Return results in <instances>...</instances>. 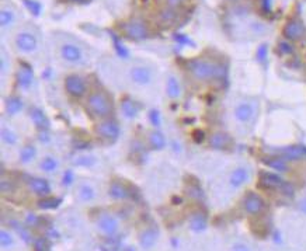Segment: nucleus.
Here are the masks:
<instances>
[{
    "instance_id": "7",
    "label": "nucleus",
    "mask_w": 306,
    "mask_h": 251,
    "mask_svg": "<svg viewBox=\"0 0 306 251\" xmlns=\"http://www.w3.org/2000/svg\"><path fill=\"white\" fill-rule=\"evenodd\" d=\"M123 36L131 41H144L149 36V27L142 18H131L121 25Z\"/></svg>"
},
{
    "instance_id": "8",
    "label": "nucleus",
    "mask_w": 306,
    "mask_h": 251,
    "mask_svg": "<svg viewBox=\"0 0 306 251\" xmlns=\"http://www.w3.org/2000/svg\"><path fill=\"white\" fill-rule=\"evenodd\" d=\"M94 131H96V135L101 141L115 142L120 138L121 126H120L118 121L114 120V118H104V120H100V122H97Z\"/></svg>"
},
{
    "instance_id": "26",
    "label": "nucleus",
    "mask_w": 306,
    "mask_h": 251,
    "mask_svg": "<svg viewBox=\"0 0 306 251\" xmlns=\"http://www.w3.org/2000/svg\"><path fill=\"white\" fill-rule=\"evenodd\" d=\"M121 111H123L125 118L134 120V118L138 117V114H139V106H138V103L134 101L132 98L125 97V98L121 100Z\"/></svg>"
},
{
    "instance_id": "18",
    "label": "nucleus",
    "mask_w": 306,
    "mask_h": 251,
    "mask_svg": "<svg viewBox=\"0 0 306 251\" xmlns=\"http://www.w3.org/2000/svg\"><path fill=\"white\" fill-rule=\"evenodd\" d=\"M28 188L36 195H41V197H47L48 194H51V184L48 179H42V177H33L28 179Z\"/></svg>"
},
{
    "instance_id": "17",
    "label": "nucleus",
    "mask_w": 306,
    "mask_h": 251,
    "mask_svg": "<svg viewBox=\"0 0 306 251\" xmlns=\"http://www.w3.org/2000/svg\"><path fill=\"white\" fill-rule=\"evenodd\" d=\"M250 179V170L246 166H239L233 170L229 177V184L233 188H240Z\"/></svg>"
},
{
    "instance_id": "6",
    "label": "nucleus",
    "mask_w": 306,
    "mask_h": 251,
    "mask_svg": "<svg viewBox=\"0 0 306 251\" xmlns=\"http://www.w3.org/2000/svg\"><path fill=\"white\" fill-rule=\"evenodd\" d=\"M63 87L66 94L72 98H82L87 94L89 91V83L86 77H83L79 73H71L65 77L63 80Z\"/></svg>"
},
{
    "instance_id": "35",
    "label": "nucleus",
    "mask_w": 306,
    "mask_h": 251,
    "mask_svg": "<svg viewBox=\"0 0 306 251\" xmlns=\"http://www.w3.org/2000/svg\"><path fill=\"white\" fill-rule=\"evenodd\" d=\"M13 243H14V239H13L12 233H9L6 229H1L0 230V246L3 249H9V247H12Z\"/></svg>"
},
{
    "instance_id": "46",
    "label": "nucleus",
    "mask_w": 306,
    "mask_h": 251,
    "mask_svg": "<svg viewBox=\"0 0 306 251\" xmlns=\"http://www.w3.org/2000/svg\"><path fill=\"white\" fill-rule=\"evenodd\" d=\"M260 1H261V6H263V9L269 12L270 9H271V4H272V0H260Z\"/></svg>"
},
{
    "instance_id": "27",
    "label": "nucleus",
    "mask_w": 306,
    "mask_h": 251,
    "mask_svg": "<svg viewBox=\"0 0 306 251\" xmlns=\"http://www.w3.org/2000/svg\"><path fill=\"white\" fill-rule=\"evenodd\" d=\"M166 94L172 100H177L181 96V84L174 74H170L166 79Z\"/></svg>"
},
{
    "instance_id": "4",
    "label": "nucleus",
    "mask_w": 306,
    "mask_h": 251,
    "mask_svg": "<svg viewBox=\"0 0 306 251\" xmlns=\"http://www.w3.org/2000/svg\"><path fill=\"white\" fill-rule=\"evenodd\" d=\"M13 45L23 55H34L39 49V36L33 27L24 25L14 33Z\"/></svg>"
},
{
    "instance_id": "2",
    "label": "nucleus",
    "mask_w": 306,
    "mask_h": 251,
    "mask_svg": "<svg viewBox=\"0 0 306 251\" xmlns=\"http://www.w3.org/2000/svg\"><path fill=\"white\" fill-rule=\"evenodd\" d=\"M187 69L191 74V77L199 83H205L214 79H218L225 72L220 65L205 58H197V59L190 60L187 65Z\"/></svg>"
},
{
    "instance_id": "37",
    "label": "nucleus",
    "mask_w": 306,
    "mask_h": 251,
    "mask_svg": "<svg viewBox=\"0 0 306 251\" xmlns=\"http://www.w3.org/2000/svg\"><path fill=\"white\" fill-rule=\"evenodd\" d=\"M94 157H91V156H80V157H77V160L74 161V164L76 166H86V167H89V166H93L94 164Z\"/></svg>"
},
{
    "instance_id": "44",
    "label": "nucleus",
    "mask_w": 306,
    "mask_h": 251,
    "mask_svg": "<svg viewBox=\"0 0 306 251\" xmlns=\"http://www.w3.org/2000/svg\"><path fill=\"white\" fill-rule=\"evenodd\" d=\"M72 181H73V173L69 170L63 176V185H69V184H72Z\"/></svg>"
},
{
    "instance_id": "20",
    "label": "nucleus",
    "mask_w": 306,
    "mask_h": 251,
    "mask_svg": "<svg viewBox=\"0 0 306 251\" xmlns=\"http://www.w3.org/2000/svg\"><path fill=\"white\" fill-rule=\"evenodd\" d=\"M108 195L115 201H123V199H128L131 197V191L121 181H112L110 184V188H108Z\"/></svg>"
},
{
    "instance_id": "25",
    "label": "nucleus",
    "mask_w": 306,
    "mask_h": 251,
    "mask_svg": "<svg viewBox=\"0 0 306 251\" xmlns=\"http://www.w3.org/2000/svg\"><path fill=\"white\" fill-rule=\"evenodd\" d=\"M147 143H149V147L152 150H163L166 147V144H167V141H166V136L162 132L155 129V131L149 132Z\"/></svg>"
},
{
    "instance_id": "36",
    "label": "nucleus",
    "mask_w": 306,
    "mask_h": 251,
    "mask_svg": "<svg viewBox=\"0 0 306 251\" xmlns=\"http://www.w3.org/2000/svg\"><path fill=\"white\" fill-rule=\"evenodd\" d=\"M0 191L3 192V194H12L14 191V181L3 177L1 181H0Z\"/></svg>"
},
{
    "instance_id": "16",
    "label": "nucleus",
    "mask_w": 306,
    "mask_h": 251,
    "mask_svg": "<svg viewBox=\"0 0 306 251\" xmlns=\"http://www.w3.org/2000/svg\"><path fill=\"white\" fill-rule=\"evenodd\" d=\"M17 10L14 6L10 4H3L0 9V28L3 31L10 30L17 23Z\"/></svg>"
},
{
    "instance_id": "21",
    "label": "nucleus",
    "mask_w": 306,
    "mask_h": 251,
    "mask_svg": "<svg viewBox=\"0 0 306 251\" xmlns=\"http://www.w3.org/2000/svg\"><path fill=\"white\" fill-rule=\"evenodd\" d=\"M158 239H159V232L155 227H147L139 234V243H141L142 249H145V250L155 247Z\"/></svg>"
},
{
    "instance_id": "11",
    "label": "nucleus",
    "mask_w": 306,
    "mask_h": 251,
    "mask_svg": "<svg viewBox=\"0 0 306 251\" xmlns=\"http://www.w3.org/2000/svg\"><path fill=\"white\" fill-rule=\"evenodd\" d=\"M306 34V27L305 24L298 20V18H291L288 20L284 28H282V36H284V39L289 41V42H296V41H301Z\"/></svg>"
},
{
    "instance_id": "45",
    "label": "nucleus",
    "mask_w": 306,
    "mask_h": 251,
    "mask_svg": "<svg viewBox=\"0 0 306 251\" xmlns=\"http://www.w3.org/2000/svg\"><path fill=\"white\" fill-rule=\"evenodd\" d=\"M27 223H28L30 226H37L38 223H39V219H38V216L36 215H28L27 216Z\"/></svg>"
},
{
    "instance_id": "3",
    "label": "nucleus",
    "mask_w": 306,
    "mask_h": 251,
    "mask_svg": "<svg viewBox=\"0 0 306 251\" xmlns=\"http://www.w3.org/2000/svg\"><path fill=\"white\" fill-rule=\"evenodd\" d=\"M86 109L91 117L98 120L110 118V115L114 112V101L106 91L94 90L87 96Z\"/></svg>"
},
{
    "instance_id": "39",
    "label": "nucleus",
    "mask_w": 306,
    "mask_h": 251,
    "mask_svg": "<svg viewBox=\"0 0 306 251\" xmlns=\"http://www.w3.org/2000/svg\"><path fill=\"white\" fill-rule=\"evenodd\" d=\"M187 192H188V197H191L194 199H202V197H204V192H202V190L198 185H191L187 190Z\"/></svg>"
},
{
    "instance_id": "43",
    "label": "nucleus",
    "mask_w": 306,
    "mask_h": 251,
    "mask_svg": "<svg viewBox=\"0 0 306 251\" xmlns=\"http://www.w3.org/2000/svg\"><path fill=\"white\" fill-rule=\"evenodd\" d=\"M159 111H156V109H153V111H150V121L158 126L160 124V117H159Z\"/></svg>"
},
{
    "instance_id": "14",
    "label": "nucleus",
    "mask_w": 306,
    "mask_h": 251,
    "mask_svg": "<svg viewBox=\"0 0 306 251\" xmlns=\"http://www.w3.org/2000/svg\"><path fill=\"white\" fill-rule=\"evenodd\" d=\"M277 156L285 159L287 161H298L306 157V147L301 144H291L277 150Z\"/></svg>"
},
{
    "instance_id": "34",
    "label": "nucleus",
    "mask_w": 306,
    "mask_h": 251,
    "mask_svg": "<svg viewBox=\"0 0 306 251\" xmlns=\"http://www.w3.org/2000/svg\"><path fill=\"white\" fill-rule=\"evenodd\" d=\"M37 205L39 209H45V211H48V209H56L61 205V199L59 198H54V197H47V198L38 201Z\"/></svg>"
},
{
    "instance_id": "10",
    "label": "nucleus",
    "mask_w": 306,
    "mask_h": 251,
    "mask_svg": "<svg viewBox=\"0 0 306 251\" xmlns=\"http://www.w3.org/2000/svg\"><path fill=\"white\" fill-rule=\"evenodd\" d=\"M256 104H253L252 101L245 100L237 103L233 108V117L239 124H250L256 117Z\"/></svg>"
},
{
    "instance_id": "33",
    "label": "nucleus",
    "mask_w": 306,
    "mask_h": 251,
    "mask_svg": "<svg viewBox=\"0 0 306 251\" xmlns=\"http://www.w3.org/2000/svg\"><path fill=\"white\" fill-rule=\"evenodd\" d=\"M24 107V103L20 97H9V100L6 101V111L10 115H17Z\"/></svg>"
},
{
    "instance_id": "42",
    "label": "nucleus",
    "mask_w": 306,
    "mask_h": 251,
    "mask_svg": "<svg viewBox=\"0 0 306 251\" xmlns=\"http://www.w3.org/2000/svg\"><path fill=\"white\" fill-rule=\"evenodd\" d=\"M232 251H252L250 247L245 244V243H236L232 247Z\"/></svg>"
},
{
    "instance_id": "28",
    "label": "nucleus",
    "mask_w": 306,
    "mask_h": 251,
    "mask_svg": "<svg viewBox=\"0 0 306 251\" xmlns=\"http://www.w3.org/2000/svg\"><path fill=\"white\" fill-rule=\"evenodd\" d=\"M264 163H266L267 167L277 171V173H288L289 171V161H287L285 159H282L280 156L269 157V159L264 160Z\"/></svg>"
},
{
    "instance_id": "12",
    "label": "nucleus",
    "mask_w": 306,
    "mask_h": 251,
    "mask_svg": "<svg viewBox=\"0 0 306 251\" xmlns=\"http://www.w3.org/2000/svg\"><path fill=\"white\" fill-rule=\"evenodd\" d=\"M97 227L103 234L112 237L120 230V222L115 216L111 215V214H101L97 219Z\"/></svg>"
},
{
    "instance_id": "5",
    "label": "nucleus",
    "mask_w": 306,
    "mask_h": 251,
    "mask_svg": "<svg viewBox=\"0 0 306 251\" xmlns=\"http://www.w3.org/2000/svg\"><path fill=\"white\" fill-rule=\"evenodd\" d=\"M128 77L131 83L138 87H147L155 79V71L150 65L144 62H135L128 68Z\"/></svg>"
},
{
    "instance_id": "9",
    "label": "nucleus",
    "mask_w": 306,
    "mask_h": 251,
    "mask_svg": "<svg viewBox=\"0 0 306 251\" xmlns=\"http://www.w3.org/2000/svg\"><path fill=\"white\" fill-rule=\"evenodd\" d=\"M242 208L247 215H260L266 211V201L256 192H247L242 199Z\"/></svg>"
},
{
    "instance_id": "1",
    "label": "nucleus",
    "mask_w": 306,
    "mask_h": 251,
    "mask_svg": "<svg viewBox=\"0 0 306 251\" xmlns=\"http://www.w3.org/2000/svg\"><path fill=\"white\" fill-rule=\"evenodd\" d=\"M56 52L59 59L69 66H83L87 63L86 49L71 36H63L58 41Z\"/></svg>"
},
{
    "instance_id": "40",
    "label": "nucleus",
    "mask_w": 306,
    "mask_h": 251,
    "mask_svg": "<svg viewBox=\"0 0 306 251\" xmlns=\"http://www.w3.org/2000/svg\"><path fill=\"white\" fill-rule=\"evenodd\" d=\"M280 51H281V54H284V55H288V54H291L294 51V47L291 45L289 41L284 39V41L280 42Z\"/></svg>"
},
{
    "instance_id": "29",
    "label": "nucleus",
    "mask_w": 306,
    "mask_h": 251,
    "mask_svg": "<svg viewBox=\"0 0 306 251\" xmlns=\"http://www.w3.org/2000/svg\"><path fill=\"white\" fill-rule=\"evenodd\" d=\"M36 157H37V147H36V144L27 143L20 149L18 161L21 164H30V163H33L36 160Z\"/></svg>"
},
{
    "instance_id": "38",
    "label": "nucleus",
    "mask_w": 306,
    "mask_h": 251,
    "mask_svg": "<svg viewBox=\"0 0 306 251\" xmlns=\"http://www.w3.org/2000/svg\"><path fill=\"white\" fill-rule=\"evenodd\" d=\"M163 3L166 7H170L173 10H179L187 3V0H163Z\"/></svg>"
},
{
    "instance_id": "32",
    "label": "nucleus",
    "mask_w": 306,
    "mask_h": 251,
    "mask_svg": "<svg viewBox=\"0 0 306 251\" xmlns=\"http://www.w3.org/2000/svg\"><path fill=\"white\" fill-rule=\"evenodd\" d=\"M207 227V216L202 212H194L190 217V229L194 232H202Z\"/></svg>"
},
{
    "instance_id": "22",
    "label": "nucleus",
    "mask_w": 306,
    "mask_h": 251,
    "mask_svg": "<svg viewBox=\"0 0 306 251\" xmlns=\"http://www.w3.org/2000/svg\"><path fill=\"white\" fill-rule=\"evenodd\" d=\"M61 167V161L56 156L47 155L39 160V170L45 174H54Z\"/></svg>"
},
{
    "instance_id": "24",
    "label": "nucleus",
    "mask_w": 306,
    "mask_h": 251,
    "mask_svg": "<svg viewBox=\"0 0 306 251\" xmlns=\"http://www.w3.org/2000/svg\"><path fill=\"white\" fill-rule=\"evenodd\" d=\"M77 198L83 202H93L97 198V191H96L94 185H91L89 182H82L77 187Z\"/></svg>"
},
{
    "instance_id": "30",
    "label": "nucleus",
    "mask_w": 306,
    "mask_h": 251,
    "mask_svg": "<svg viewBox=\"0 0 306 251\" xmlns=\"http://www.w3.org/2000/svg\"><path fill=\"white\" fill-rule=\"evenodd\" d=\"M0 139L6 146H16L18 143V133L9 125H3L0 129Z\"/></svg>"
},
{
    "instance_id": "41",
    "label": "nucleus",
    "mask_w": 306,
    "mask_h": 251,
    "mask_svg": "<svg viewBox=\"0 0 306 251\" xmlns=\"http://www.w3.org/2000/svg\"><path fill=\"white\" fill-rule=\"evenodd\" d=\"M34 250L36 251H47V241L44 239L34 240Z\"/></svg>"
},
{
    "instance_id": "15",
    "label": "nucleus",
    "mask_w": 306,
    "mask_h": 251,
    "mask_svg": "<svg viewBox=\"0 0 306 251\" xmlns=\"http://www.w3.org/2000/svg\"><path fill=\"white\" fill-rule=\"evenodd\" d=\"M258 182H260V187L264 188V190H281L284 187V184L287 181L275 174V173H271V171H263L258 177Z\"/></svg>"
},
{
    "instance_id": "23",
    "label": "nucleus",
    "mask_w": 306,
    "mask_h": 251,
    "mask_svg": "<svg viewBox=\"0 0 306 251\" xmlns=\"http://www.w3.org/2000/svg\"><path fill=\"white\" fill-rule=\"evenodd\" d=\"M209 146L215 150H225L231 146V138L225 132H215L209 138Z\"/></svg>"
},
{
    "instance_id": "13",
    "label": "nucleus",
    "mask_w": 306,
    "mask_h": 251,
    "mask_svg": "<svg viewBox=\"0 0 306 251\" xmlns=\"http://www.w3.org/2000/svg\"><path fill=\"white\" fill-rule=\"evenodd\" d=\"M16 82H17V86L21 90H28L34 83L33 68L30 65H27V63H20L17 73H16Z\"/></svg>"
},
{
    "instance_id": "48",
    "label": "nucleus",
    "mask_w": 306,
    "mask_h": 251,
    "mask_svg": "<svg viewBox=\"0 0 306 251\" xmlns=\"http://www.w3.org/2000/svg\"><path fill=\"white\" fill-rule=\"evenodd\" d=\"M69 1H74V3H80V1H83V0H69Z\"/></svg>"
},
{
    "instance_id": "19",
    "label": "nucleus",
    "mask_w": 306,
    "mask_h": 251,
    "mask_svg": "<svg viewBox=\"0 0 306 251\" xmlns=\"http://www.w3.org/2000/svg\"><path fill=\"white\" fill-rule=\"evenodd\" d=\"M30 120L34 124V126L38 131H48L49 121L45 115V112L38 107H31L30 109Z\"/></svg>"
},
{
    "instance_id": "31",
    "label": "nucleus",
    "mask_w": 306,
    "mask_h": 251,
    "mask_svg": "<svg viewBox=\"0 0 306 251\" xmlns=\"http://www.w3.org/2000/svg\"><path fill=\"white\" fill-rule=\"evenodd\" d=\"M177 18H179V12L173 10L170 7H166V6L162 7L159 10V14H158V20L164 25H170L173 23H176Z\"/></svg>"
},
{
    "instance_id": "47",
    "label": "nucleus",
    "mask_w": 306,
    "mask_h": 251,
    "mask_svg": "<svg viewBox=\"0 0 306 251\" xmlns=\"http://www.w3.org/2000/svg\"><path fill=\"white\" fill-rule=\"evenodd\" d=\"M299 209H301V211H302V212L306 215V198H304V199L299 202Z\"/></svg>"
}]
</instances>
